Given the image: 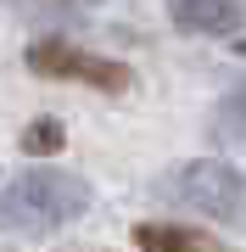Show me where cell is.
<instances>
[{"label": "cell", "instance_id": "cell-2", "mask_svg": "<svg viewBox=\"0 0 246 252\" xmlns=\"http://www.w3.org/2000/svg\"><path fill=\"white\" fill-rule=\"evenodd\" d=\"M168 190H173V202H191V207H201L213 219H241L246 213V180L219 157L185 162L179 174H168Z\"/></svg>", "mask_w": 246, "mask_h": 252}, {"label": "cell", "instance_id": "cell-4", "mask_svg": "<svg viewBox=\"0 0 246 252\" xmlns=\"http://www.w3.org/2000/svg\"><path fill=\"white\" fill-rule=\"evenodd\" d=\"M168 17L185 34H235L246 0H168Z\"/></svg>", "mask_w": 246, "mask_h": 252}, {"label": "cell", "instance_id": "cell-3", "mask_svg": "<svg viewBox=\"0 0 246 252\" xmlns=\"http://www.w3.org/2000/svg\"><path fill=\"white\" fill-rule=\"evenodd\" d=\"M28 67L39 73V79H79L90 84V90H129V67L112 62V56H95V51H79L67 45V39H34L28 45Z\"/></svg>", "mask_w": 246, "mask_h": 252}, {"label": "cell", "instance_id": "cell-6", "mask_svg": "<svg viewBox=\"0 0 246 252\" xmlns=\"http://www.w3.org/2000/svg\"><path fill=\"white\" fill-rule=\"evenodd\" d=\"M23 152H62V124H56V118H34V124L23 129Z\"/></svg>", "mask_w": 246, "mask_h": 252}, {"label": "cell", "instance_id": "cell-5", "mask_svg": "<svg viewBox=\"0 0 246 252\" xmlns=\"http://www.w3.org/2000/svg\"><path fill=\"white\" fill-rule=\"evenodd\" d=\"M135 247L140 252H229L224 241L196 235V230H179V224H140L135 230Z\"/></svg>", "mask_w": 246, "mask_h": 252}, {"label": "cell", "instance_id": "cell-1", "mask_svg": "<svg viewBox=\"0 0 246 252\" xmlns=\"http://www.w3.org/2000/svg\"><path fill=\"white\" fill-rule=\"evenodd\" d=\"M90 207V185L79 174L62 168H28L23 180H11V190H0V230L17 235H45L67 219H79Z\"/></svg>", "mask_w": 246, "mask_h": 252}]
</instances>
